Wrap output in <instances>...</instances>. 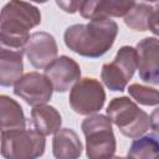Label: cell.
Masks as SVG:
<instances>
[{
	"label": "cell",
	"instance_id": "e0dca14e",
	"mask_svg": "<svg viewBox=\"0 0 159 159\" xmlns=\"http://www.w3.org/2000/svg\"><path fill=\"white\" fill-rule=\"evenodd\" d=\"M129 159H158L159 158V137L147 134L134 139L128 150Z\"/></svg>",
	"mask_w": 159,
	"mask_h": 159
},
{
	"label": "cell",
	"instance_id": "9c48e42d",
	"mask_svg": "<svg viewBox=\"0 0 159 159\" xmlns=\"http://www.w3.org/2000/svg\"><path fill=\"white\" fill-rule=\"evenodd\" d=\"M25 55L35 68H46L57 58L58 47L55 37L46 31H35L31 34L26 46Z\"/></svg>",
	"mask_w": 159,
	"mask_h": 159
},
{
	"label": "cell",
	"instance_id": "3957f363",
	"mask_svg": "<svg viewBox=\"0 0 159 159\" xmlns=\"http://www.w3.org/2000/svg\"><path fill=\"white\" fill-rule=\"evenodd\" d=\"M108 116L96 113L87 116L81 129L86 138L87 159H112L117 150V140Z\"/></svg>",
	"mask_w": 159,
	"mask_h": 159
},
{
	"label": "cell",
	"instance_id": "4fadbf2b",
	"mask_svg": "<svg viewBox=\"0 0 159 159\" xmlns=\"http://www.w3.org/2000/svg\"><path fill=\"white\" fill-rule=\"evenodd\" d=\"M24 50L0 47V84L2 87L15 86L24 76Z\"/></svg>",
	"mask_w": 159,
	"mask_h": 159
},
{
	"label": "cell",
	"instance_id": "ba28073f",
	"mask_svg": "<svg viewBox=\"0 0 159 159\" xmlns=\"http://www.w3.org/2000/svg\"><path fill=\"white\" fill-rule=\"evenodd\" d=\"M53 93V86L45 73L29 72L14 86V94L22 98L29 106L46 104Z\"/></svg>",
	"mask_w": 159,
	"mask_h": 159
},
{
	"label": "cell",
	"instance_id": "9a60e30c",
	"mask_svg": "<svg viewBox=\"0 0 159 159\" xmlns=\"http://www.w3.org/2000/svg\"><path fill=\"white\" fill-rule=\"evenodd\" d=\"M31 122L34 129H36L39 133L46 137L50 134H56L61 129L62 117L53 106L42 104L32 107Z\"/></svg>",
	"mask_w": 159,
	"mask_h": 159
},
{
	"label": "cell",
	"instance_id": "ffe728a7",
	"mask_svg": "<svg viewBox=\"0 0 159 159\" xmlns=\"http://www.w3.org/2000/svg\"><path fill=\"white\" fill-rule=\"evenodd\" d=\"M148 30L159 37V1L153 2V11L148 20Z\"/></svg>",
	"mask_w": 159,
	"mask_h": 159
},
{
	"label": "cell",
	"instance_id": "2e32d148",
	"mask_svg": "<svg viewBox=\"0 0 159 159\" xmlns=\"http://www.w3.org/2000/svg\"><path fill=\"white\" fill-rule=\"evenodd\" d=\"M1 130H16L26 128V117L19 102L6 94L0 96Z\"/></svg>",
	"mask_w": 159,
	"mask_h": 159
},
{
	"label": "cell",
	"instance_id": "5bb4252c",
	"mask_svg": "<svg viewBox=\"0 0 159 159\" xmlns=\"http://www.w3.org/2000/svg\"><path fill=\"white\" fill-rule=\"evenodd\" d=\"M82 143L72 128H61L52 139V154L55 159H80Z\"/></svg>",
	"mask_w": 159,
	"mask_h": 159
},
{
	"label": "cell",
	"instance_id": "52a82bcc",
	"mask_svg": "<svg viewBox=\"0 0 159 159\" xmlns=\"http://www.w3.org/2000/svg\"><path fill=\"white\" fill-rule=\"evenodd\" d=\"M106 102V92L102 83L93 77L81 78L70 91L68 103L73 112L81 116L96 114Z\"/></svg>",
	"mask_w": 159,
	"mask_h": 159
},
{
	"label": "cell",
	"instance_id": "603a6c76",
	"mask_svg": "<svg viewBox=\"0 0 159 159\" xmlns=\"http://www.w3.org/2000/svg\"><path fill=\"white\" fill-rule=\"evenodd\" d=\"M112 159H129V158H128V157H127V158H124V157H118V155H114Z\"/></svg>",
	"mask_w": 159,
	"mask_h": 159
},
{
	"label": "cell",
	"instance_id": "8fae6325",
	"mask_svg": "<svg viewBox=\"0 0 159 159\" xmlns=\"http://www.w3.org/2000/svg\"><path fill=\"white\" fill-rule=\"evenodd\" d=\"M45 75L51 81L53 91L63 93L81 80V67L76 60L62 55L45 68Z\"/></svg>",
	"mask_w": 159,
	"mask_h": 159
},
{
	"label": "cell",
	"instance_id": "d6986e66",
	"mask_svg": "<svg viewBox=\"0 0 159 159\" xmlns=\"http://www.w3.org/2000/svg\"><path fill=\"white\" fill-rule=\"evenodd\" d=\"M129 96L135 101V103L143 104V106H158L159 104V89L133 83L128 87Z\"/></svg>",
	"mask_w": 159,
	"mask_h": 159
},
{
	"label": "cell",
	"instance_id": "44dd1931",
	"mask_svg": "<svg viewBox=\"0 0 159 159\" xmlns=\"http://www.w3.org/2000/svg\"><path fill=\"white\" fill-rule=\"evenodd\" d=\"M82 1H56V5L67 14H75L80 11Z\"/></svg>",
	"mask_w": 159,
	"mask_h": 159
},
{
	"label": "cell",
	"instance_id": "cb8c5ba5",
	"mask_svg": "<svg viewBox=\"0 0 159 159\" xmlns=\"http://www.w3.org/2000/svg\"><path fill=\"white\" fill-rule=\"evenodd\" d=\"M158 159H159V158H158Z\"/></svg>",
	"mask_w": 159,
	"mask_h": 159
},
{
	"label": "cell",
	"instance_id": "7a4b0ae2",
	"mask_svg": "<svg viewBox=\"0 0 159 159\" xmlns=\"http://www.w3.org/2000/svg\"><path fill=\"white\" fill-rule=\"evenodd\" d=\"M40 22L41 12L35 5L17 0L6 2L0 14V47L25 50L30 30Z\"/></svg>",
	"mask_w": 159,
	"mask_h": 159
},
{
	"label": "cell",
	"instance_id": "ac0fdd59",
	"mask_svg": "<svg viewBox=\"0 0 159 159\" xmlns=\"http://www.w3.org/2000/svg\"><path fill=\"white\" fill-rule=\"evenodd\" d=\"M153 11V2H134L124 16V24L134 31H148V20Z\"/></svg>",
	"mask_w": 159,
	"mask_h": 159
},
{
	"label": "cell",
	"instance_id": "8992f818",
	"mask_svg": "<svg viewBox=\"0 0 159 159\" xmlns=\"http://www.w3.org/2000/svg\"><path fill=\"white\" fill-rule=\"evenodd\" d=\"M138 70V57L135 47L122 46L112 62L104 63L101 71V78L104 86L113 92H123Z\"/></svg>",
	"mask_w": 159,
	"mask_h": 159
},
{
	"label": "cell",
	"instance_id": "6da1fadb",
	"mask_svg": "<svg viewBox=\"0 0 159 159\" xmlns=\"http://www.w3.org/2000/svg\"><path fill=\"white\" fill-rule=\"evenodd\" d=\"M117 35L118 25L114 20L99 19L68 26L63 32V42L80 56L98 58L113 46Z\"/></svg>",
	"mask_w": 159,
	"mask_h": 159
},
{
	"label": "cell",
	"instance_id": "30bf717a",
	"mask_svg": "<svg viewBox=\"0 0 159 159\" xmlns=\"http://www.w3.org/2000/svg\"><path fill=\"white\" fill-rule=\"evenodd\" d=\"M139 78L149 84L159 86V39L144 37L135 45Z\"/></svg>",
	"mask_w": 159,
	"mask_h": 159
},
{
	"label": "cell",
	"instance_id": "5b68a950",
	"mask_svg": "<svg viewBox=\"0 0 159 159\" xmlns=\"http://www.w3.org/2000/svg\"><path fill=\"white\" fill-rule=\"evenodd\" d=\"M45 149V135L36 129L1 130V155L5 159H39Z\"/></svg>",
	"mask_w": 159,
	"mask_h": 159
},
{
	"label": "cell",
	"instance_id": "7402d4cb",
	"mask_svg": "<svg viewBox=\"0 0 159 159\" xmlns=\"http://www.w3.org/2000/svg\"><path fill=\"white\" fill-rule=\"evenodd\" d=\"M149 119H150V128L153 129L154 133L159 134V107L155 108V109L150 113Z\"/></svg>",
	"mask_w": 159,
	"mask_h": 159
},
{
	"label": "cell",
	"instance_id": "277c9868",
	"mask_svg": "<svg viewBox=\"0 0 159 159\" xmlns=\"http://www.w3.org/2000/svg\"><path fill=\"white\" fill-rule=\"evenodd\" d=\"M107 116L119 132L130 138L138 139L143 137L150 127V119L147 112L140 109L138 104L129 97H114L108 107Z\"/></svg>",
	"mask_w": 159,
	"mask_h": 159
},
{
	"label": "cell",
	"instance_id": "7c38bea8",
	"mask_svg": "<svg viewBox=\"0 0 159 159\" xmlns=\"http://www.w3.org/2000/svg\"><path fill=\"white\" fill-rule=\"evenodd\" d=\"M134 1L117 0H86L82 1L80 14L87 20H99L111 17H124L133 7Z\"/></svg>",
	"mask_w": 159,
	"mask_h": 159
}]
</instances>
